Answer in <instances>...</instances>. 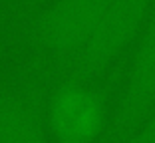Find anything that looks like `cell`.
<instances>
[{"instance_id": "6da1fadb", "label": "cell", "mask_w": 155, "mask_h": 143, "mask_svg": "<svg viewBox=\"0 0 155 143\" xmlns=\"http://www.w3.org/2000/svg\"><path fill=\"white\" fill-rule=\"evenodd\" d=\"M155 0H114L84 46L66 62L60 72L64 80L91 83L125 52L143 30Z\"/></svg>"}, {"instance_id": "7a4b0ae2", "label": "cell", "mask_w": 155, "mask_h": 143, "mask_svg": "<svg viewBox=\"0 0 155 143\" xmlns=\"http://www.w3.org/2000/svg\"><path fill=\"white\" fill-rule=\"evenodd\" d=\"M46 123L52 143H94L110 125L104 93L87 82L62 80L46 102Z\"/></svg>"}, {"instance_id": "3957f363", "label": "cell", "mask_w": 155, "mask_h": 143, "mask_svg": "<svg viewBox=\"0 0 155 143\" xmlns=\"http://www.w3.org/2000/svg\"><path fill=\"white\" fill-rule=\"evenodd\" d=\"M155 111V6L143 30L129 64L119 102L107 125L110 143H127L139 125Z\"/></svg>"}, {"instance_id": "277c9868", "label": "cell", "mask_w": 155, "mask_h": 143, "mask_svg": "<svg viewBox=\"0 0 155 143\" xmlns=\"http://www.w3.org/2000/svg\"><path fill=\"white\" fill-rule=\"evenodd\" d=\"M114 0H56L34 30L38 50L60 68L84 46Z\"/></svg>"}, {"instance_id": "5b68a950", "label": "cell", "mask_w": 155, "mask_h": 143, "mask_svg": "<svg viewBox=\"0 0 155 143\" xmlns=\"http://www.w3.org/2000/svg\"><path fill=\"white\" fill-rule=\"evenodd\" d=\"M0 143H52L46 102L36 92L0 88Z\"/></svg>"}, {"instance_id": "8992f818", "label": "cell", "mask_w": 155, "mask_h": 143, "mask_svg": "<svg viewBox=\"0 0 155 143\" xmlns=\"http://www.w3.org/2000/svg\"><path fill=\"white\" fill-rule=\"evenodd\" d=\"M127 143H155V111L139 125Z\"/></svg>"}, {"instance_id": "52a82bcc", "label": "cell", "mask_w": 155, "mask_h": 143, "mask_svg": "<svg viewBox=\"0 0 155 143\" xmlns=\"http://www.w3.org/2000/svg\"><path fill=\"white\" fill-rule=\"evenodd\" d=\"M0 56H2V28H0Z\"/></svg>"}]
</instances>
